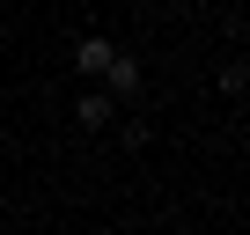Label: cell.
Listing matches in <instances>:
<instances>
[{"instance_id":"obj_1","label":"cell","mask_w":250,"mask_h":235,"mask_svg":"<svg viewBox=\"0 0 250 235\" xmlns=\"http://www.w3.org/2000/svg\"><path fill=\"white\" fill-rule=\"evenodd\" d=\"M103 88H110V103H140V88H147L140 59H133V52H110V66H103Z\"/></svg>"},{"instance_id":"obj_2","label":"cell","mask_w":250,"mask_h":235,"mask_svg":"<svg viewBox=\"0 0 250 235\" xmlns=\"http://www.w3.org/2000/svg\"><path fill=\"white\" fill-rule=\"evenodd\" d=\"M110 52H118L110 37H81V44H74V74H81V81H103V66H110Z\"/></svg>"},{"instance_id":"obj_3","label":"cell","mask_w":250,"mask_h":235,"mask_svg":"<svg viewBox=\"0 0 250 235\" xmlns=\"http://www.w3.org/2000/svg\"><path fill=\"white\" fill-rule=\"evenodd\" d=\"M110 118H118V103H110V88L96 81V88L74 103V125H88V133H96V125H110Z\"/></svg>"},{"instance_id":"obj_4","label":"cell","mask_w":250,"mask_h":235,"mask_svg":"<svg viewBox=\"0 0 250 235\" xmlns=\"http://www.w3.org/2000/svg\"><path fill=\"white\" fill-rule=\"evenodd\" d=\"M221 96H250V66H221Z\"/></svg>"}]
</instances>
